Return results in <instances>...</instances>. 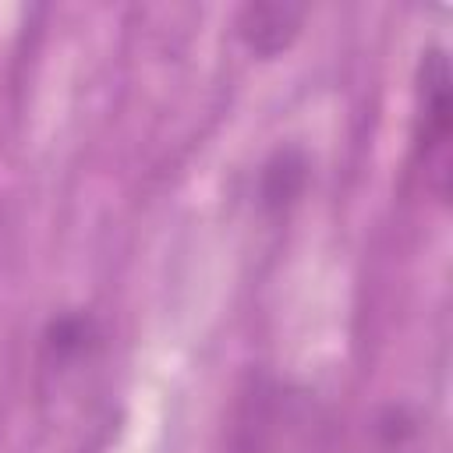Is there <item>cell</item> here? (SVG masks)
I'll list each match as a JSON object with an SVG mask.
<instances>
[{
	"mask_svg": "<svg viewBox=\"0 0 453 453\" xmlns=\"http://www.w3.org/2000/svg\"><path fill=\"white\" fill-rule=\"evenodd\" d=\"M449 127H453L449 60L442 46H428L418 60V78H414V145L418 156L432 166L439 195H446L449 184Z\"/></svg>",
	"mask_w": 453,
	"mask_h": 453,
	"instance_id": "1",
	"label": "cell"
},
{
	"mask_svg": "<svg viewBox=\"0 0 453 453\" xmlns=\"http://www.w3.org/2000/svg\"><path fill=\"white\" fill-rule=\"evenodd\" d=\"M304 7L290 0H258L237 11V35L258 57H280L294 46L304 25Z\"/></svg>",
	"mask_w": 453,
	"mask_h": 453,
	"instance_id": "2",
	"label": "cell"
},
{
	"mask_svg": "<svg viewBox=\"0 0 453 453\" xmlns=\"http://www.w3.org/2000/svg\"><path fill=\"white\" fill-rule=\"evenodd\" d=\"M308 184V156L301 149H276L258 173V198L265 209H287Z\"/></svg>",
	"mask_w": 453,
	"mask_h": 453,
	"instance_id": "3",
	"label": "cell"
},
{
	"mask_svg": "<svg viewBox=\"0 0 453 453\" xmlns=\"http://www.w3.org/2000/svg\"><path fill=\"white\" fill-rule=\"evenodd\" d=\"M92 340H96V322L88 315H60L46 329V350L57 361L81 357L92 347Z\"/></svg>",
	"mask_w": 453,
	"mask_h": 453,
	"instance_id": "4",
	"label": "cell"
}]
</instances>
